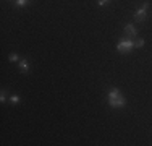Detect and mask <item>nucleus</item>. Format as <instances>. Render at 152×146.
<instances>
[{
  "mask_svg": "<svg viewBox=\"0 0 152 146\" xmlns=\"http://www.w3.org/2000/svg\"><path fill=\"white\" fill-rule=\"evenodd\" d=\"M108 105H110L112 109H121L126 105V99L120 93V89L112 88V89L108 91Z\"/></svg>",
  "mask_w": 152,
  "mask_h": 146,
  "instance_id": "nucleus-1",
  "label": "nucleus"
},
{
  "mask_svg": "<svg viewBox=\"0 0 152 146\" xmlns=\"http://www.w3.org/2000/svg\"><path fill=\"white\" fill-rule=\"evenodd\" d=\"M133 47H134V41H133V39H129V38H121L120 41H118V44H117V50L120 54L131 52Z\"/></svg>",
  "mask_w": 152,
  "mask_h": 146,
  "instance_id": "nucleus-2",
  "label": "nucleus"
},
{
  "mask_svg": "<svg viewBox=\"0 0 152 146\" xmlns=\"http://www.w3.org/2000/svg\"><path fill=\"white\" fill-rule=\"evenodd\" d=\"M147 10H149V2H144L142 5L134 12V21H144L147 18Z\"/></svg>",
  "mask_w": 152,
  "mask_h": 146,
  "instance_id": "nucleus-3",
  "label": "nucleus"
},
{
  "mask_svg": "<svg viewBox=\"0 0 152 146\" xmlns=\"http://www.w3.org/2000/svg\"><path fill=\"white\" fill-rule=\"evenodd\" d=\"M125 32H126L128 38H136V36H137V29H136L134 24H126V26H125Z\"/></svg>",
  "mask_w": 152,
  "mask_h": 146,
  "instance_id": "nucleus-4",
  "label": "nucleus"
},
{
  "mask_svg": "<svg viewBox=\"0 0 152 146\" xmlns=\"http://www.w3.org/2000/svg\"><path fill=\"white\" fill-rule=\"evenodd\" d=\"M18 65H20V70L23 73H28L29 72V62L26 60V58H21L20 62H18Z\"/></svg>",
  "mask_w": 152,
  "mask_h": 146,
  "instance_id": "nucleus-5",
  "label": "nucleus"
},
{
  "mask_svg": "<svg viewBox=\"0 0 152 146\" xmlns=\"http://www.w3.org/2000/svg\"><path fill=\"white\" fill-rule=\"evenodd\" d=\"M15 3H16V7H24L29 3V0H15Z\"/></svg>",
  "mask_w": 152,
  "mask_h": 146,
  "instance_id": "nucleus-6",
  "label": "nucleus"
},
{
  "mask_svg": "<svg viewBox=\"0 0 152 146\" xmlns=\"http://www.w3.org/2000/svg\"><path fill=\"white\" fill-rule=\"evenodd\" d=\"M0 102H2V104H5V102H7V93H5V89H2V93H0Z\"/></svg>",
  "mask_w": 152,
  "mask_h": 146,
  "instance_id": "nucleus-7",
  "label": "nucleus"
},
{
  "mask_svg": "<svg viewBox=\"0 0 152 146\" xmlns=\"http://www.w3.org/2000/svg\"><path fill=\"white\" fill-rule=\"evenodd\" d=\"M20 96H12L10 97V102H12V104H20Z\"/></svg>",
  "mask_w": 152,
  "mask_h": 146,
  "instance_id": "nucleus-8",
  "label": "nucleus"
},
{
  "mask_svg": "<svg viewBox=\"0 0 152 146\" xmlns=\"http://www.w3.org/2000/svg\"><path fill=\"white\" fill-rule=\"evenodd\" d=\"M112 0H97V5L99 7H104V5H107V3H110Z\"/></svg>",
  "mask_w": 152,
  "mask_h": 146,
  "instance_id": "nucleus-9",
  "label": "nucleus"
},
{
  "mask_svg": "<svg viewBox=\"0 0 152 146\" xmlns=\"http://www.w3.org/2000/svg\"><path fill=\"white\" fill-rule=\"evenodd\" d=\"M8 60H10V62H20V58H18L16 54H12V55L8 57Z\"/></svg>",
  "mask_w": 152,
  "mask_h": 146,
  "instance_id": "nucleus-10",
  "label": "nucleus"
},
{
  "mask_svg": "<svg viewBox=\"0 0 152 146\" xmlns=\"http://www.w3.org/2000/svg\"><path fill=\"white\" fill-rule=\"evenodd\" d=\"M144 46V39H137L134 41V47H142Z\"/></svg>",
  "mask_w": 152,
  "mask_h": 146,
  "instance_id": "nucleus-11",
  "label": "nucleus"
}]
</instances>
